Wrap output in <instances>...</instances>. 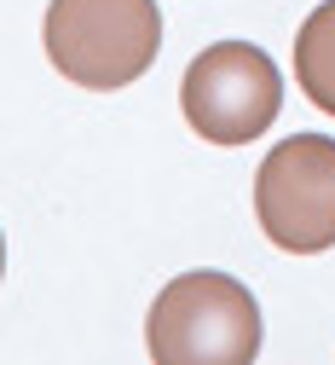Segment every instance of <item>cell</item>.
I'll return each mask as SVG.
<instances>
[{
  "label": "cell",
  "instance_id": "6da1fadb",
  "mask_svg": "<svg viewBox=\"0 0 335 365\" xmlns=\"http://www.w3.org/2000/svg\"><path fill=\"white\" fill-rule=\"evenodd\" d=\"M145 348L156 365H249L260 359V307L231 272H179L151 302Z\"/></svg>",
  "mask_w": 335,
  "mask_h": 365
},
{
  "label": "cell",
  "instance_id": "7a4b0ae2",
  "mask_svg": "<svg viewBox=\"0 0 335 365\" xmlns=\"http://www.w3.org/2000/svg\"><path fill=\"white\" fill-rule=\"evenodd\" d=\"M46 58L87 93L133 87L162 53L156 0H53L46 6Z\"/></svg>",
  "mask_w": 335,
  "mask_h": 365
},
{
  "label": "cell",
  "instance_id": "3957f363",
  "mask_svg": "<svg viewBox=\"0 0 335 365\" xmlns=\"http://www.w3.org/2000/svg\"><path fill=\"white\" fill-rule=\"evenodd\" d=\"M179 110L208 145H249L283 110V76L255 41H214L191 58Z\"/></svg>",
  "mask_w": 335,
  "mask_h": 365
},
{
  "label": "cell",
  "instance_id": "277c9868",
  "mask_svg": "<svg viewBox=\"0 0 335 365\" xmlns=\"http://www.w3.org/2000/svg\"><path fill=\"white\" fill-rule=\"evenodd\" d=\"M255 220L289 255L335 250V140L329 133H289L283 145L260 157Z\"/></svg>",
  "mask_w": 335,
  "mask_h": 365
},
{
  "label": "cell",
  "instance_id": "5b68a950",
  "mask_svg": "<svg viewBox=\"0 0 335 365\" xmlns=\"http://www.w3.org/2000/svg\"><path fill=\"white\" fill-rule=\"evenodd\" d=\"M295 81L324 116H335V0H324L295 35Z\"/></svg>",
  "mask_w": 335,
  "mask_h": 365
},
{
  "label": "cell",
  "instance_id": "8992f818",
  "mask_svg": "<svg viewBox=\"0 0 335 365\" xmlns=\"http://www.w3.org/2000/svg\"><path fill=\"white\" fill-rule=\"evenodd\" d=\"M0 272H6V238H0Z\"/></svg>",
  "mask_w": 335,
  "mask_h": 365
}]
</instances>
